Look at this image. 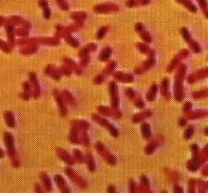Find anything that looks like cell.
Returning <instances> with one entry per match:
<instances>
[{"mask_svg":"<svg viewBox=\"0 0 208 193\" xmlns=\"http://www.w3.org/2000/svg\"><path fill=\"white\" fill-rule=\"evenodd\" d=\"M83 140L85 145L86 146H89V140L86 131H83Z\"/></svg>","mask_w":208,"mask_h":193,"instance_id":"obj_27","label":"cell"},{"mask_svg":"<svg viewBox=\"0 0 208 193\" xmlns=\"http://www.w3.org/2000/svg\"><path fill=\"white\" fill-rule=\"evenodd\" d=\"M158 90V86L154 83L151 85L146 95V98L148 101H152L155 99Z\"/></svg>","mask_w":208,"mask_h":193,"instance_id":"obj_12","label":"cell"},{"mask_svg":"<svg viewBox=\"0 0 208 193\" xmlns=\"http://www.w3.org/2000/svg\"><path fill=\"white\" fill-rule=\"evenodd\" d=\"M208 91L207 89L200 90L194 92L192 94V96L194 98H200L208 96Z\"/></svg>","mask_w":208,"mask_h":193,"instance_id":"obj_19","label":"cell"},{"mask_svg":"<svg viewBox=\"0 0 208 193\" xmlns=\"http://www.w3.org/2000/svg\"><path fill=\"white\" fill-rule=\"evenodd\" d=\"M186 123H187V122H186V120H185V119H184V118H182L180 119L179 121V124L181 126H184V125H186Z\"/></svg>","mask_w":208,"mask_h":193,"instance_id":"obj_39","label":"cell"},{"mask_svg":"<svg viewBox=\"0 0 208 193\" xmlns=\"http://www.w3.org/2000/svg\"><path fill=\"white\" fill-rule=\"evenodd\" d=\"M36 191L37 192H42V190L40 185H37L36 187Z\"/></svg>","mask_w":208,"mask_h":193,"instance_id":"obj_42","label":"cell"},{"mask_svg":"<svg viewBox=\"0 0 208 193\" xmlns=\"http://www.w3.org/2000/svg\"><path fill=\"white\" fill-rule=\"evenodd\" d=\"M130 189L131 191H133V187L132 186V183H130Z\"/></svg>","mask_w":208,"mask_h":193,"instance_id":"obj_44","label":"cell"},{"mask_svg":"<svg viewBox=\"0 0 208 193\" xmlns=\"http://www.w3.org/2000/svg\"><path fill=\"white\" fill-rule=\"evenodd\" d=\"M189 55V51L187 50H182L177 55H176L181 60L187 58Z\"/></svg>","mask_w":208,"mask_h":193,"instance_id":"obj_25","label":"cell"},{"mask_svg":"<svg viewBox=\"0 0 208 193\" xmlns=\"http://www.w3.org/2000/svg\"><path fill=\"white\" fill-rule=\"evenodd\" d=\"M155 62L156 61L153 56H150L149 58L144 61L140 67L136 69L135 72L138 74L143 73L153 67L155 65Z\"/></svg>","mask_w":208,"mask_h":193,"instance_id":"obj_7","label":"cell"},{"mask_svg":"<svg viewBox=\"0 0 208 193\" xmlns=\"http://www.w3.org/2000/svg\"><path fill=\"white\" fill-rule=\"evenodd\" d=\"M93 119L96 122L108 129L112 136L115 137L118 136L119 133L117 130L106 119L96 115H93Z\"/></svg>","mask_w":208,"mask_h":193,"instance_id":"obj_4","label":"cell"},{"mask_svg":"<svg viewBox=\"0 0 208 193\" xmlns=\"http://www.w3.org/2000/svg\"><path fill=\"white\" fill-rule=\"evenodd\" d=\"M41 179L45 189L47 191L51 192L52 190V183L49 177L45 173H43L41 174Z\"/></svg>","mask_w":208,"mask_h":193,"instance_id":"obj_13","label":"cell"},{"mask_svg":"<svg viewBox=\"0 0 208 193\" xmlns=\"http://www.w3.org/2000/svg\"><path fill=\"white\" fill-rule=\"evenodd\" d=\"M5 119H6V123L8 125V126H9V127H14L15 120L12 114L10 113L7 114L6 115Z\"/></svg>","mask_w":208,"mask_h":193,"instance_id":"obj_21","label":"cell"},{"mask_svg":"<svg viewBox=\"0 0 208 193\" xmlns=\"http://www.w3.org/2000/svg\"><path fill=\"white\" fill-rule=\"evenodd\" d=\"M116 79L121 81L125 83L132 82L134 81V76L130 74L118 73L115 75Z\"/></svg>","mask_w":208,"mask_h":193,"instance_id":"obj_11","label":"cell"},{"mask_svg":"<svg viewBox=\"0 0 208 193\" xmlns=\"http://www.w3.org/2000/svg\"><path fill=\"white\" fill-rule=\"evenodd\" d=\"M4 140L7 146L8 155L10 157H13L15 155V150L13 136L10 133H5L4 135Z\"/></svg>","mask_w":208,"mask_h":193,"instance_id":"obj_6","label":"cell"},{"mask_svg":"<svg viewBox=\"0 0 208 193\" xmlns=\"http://www.w3.org/2000/svg\"><path fill=\"white\" fill-rule=\"evenodd\" d=\"M111 50L110 49H107L103 52V57L104 59H107L110 57L111 54Z\"/></svg>","mask_w":208,"mask_h":193,"instance_id":"obj_33","label":"cell"},{"mask_svg":"<svg viewBox=\"0 0 208 193\" xmlns=\"http://www.w3.org/2000/svg\"><path fill=\"white\" fill-rule=\"evenodd\" d=\"M141 130H142L143 136L145 138H148L150 137V129L148 124H143L142 126Z\"/></svg>","mask_w":208,"mask_h":193,"instance_id":"obj_22","label":"cell"},{"mask_svg":"<svg viewBox=\"0 0 208 193\" xmlns=\"http://www.w3.org/2000/svg\"><path fill=\"white\" fill-rule=\"evenodd\" d=\"M150 112H144L142 113L139 114L137 115L136 116H135V117H134L133 120H134V121H138L141 120L143 117L150 116Z\"/></svg>","mask_w":208,"mask_h":193,"instance_id":"obj_24","label":"cell"},{"mask_svg":"<svg viewBox=\"0 0 208 193\" xmlns=\"http://www.w3.org/2000/svg\"><path fill=\"white\" fill-rule=\"evenodd\" d=\"M142 183L144 184L145 185H148L149 184L147 178L145 177H142Z\"/></svg>","mask_w":208,"mask_h":193,"instance_id":"obj_41","label":"cell"},{"mask_svg":"<svg viewBox=\"0 0 208 193\" xmlns=\"http://www.w3.org/2000/svg\"><path fill=\"white\" fill-rule=\"evenodd\" d=\"M59 1H61V0H59Z\"/></svg>","mask_w":208,"mask_h":193,"instance_id":"obj_45","label":"cell"},{"mask_svg":"<svg viewBox=\"0 0 208 193\" xmlns=\"http://www.w3.org/2000/svg\"><path fill=\"white\" fill-rule=\"evenodd\" d=\"M142 38L144 41L147 42H150L151 40V38L149 35L147 33H144L142 35Z\"/></svg>","mask_w":208,"mask_h":193,"instance_id":"obj_35","label":"cell"},{"mask_svg":"<svg viewBox=\"0 0 208 193\" xmlns=\"http://www.w3.org/2000/svg\"><path fill=\"white\" fill-rule=\"evenodd\" d=\"M57 100L58 104H59V107H60V109L62 115L63 116H65V115H66V114H67V110H66V108H65V105H64V103H63L62 100L61 98H60V97H58Z\"/></svg>","mask_w":208,"mask_h":193,"instance_id":"obj_23","label":"cell"},{"mask_svg":"<svg viewBox=\"0 0 208 193\" xmlns=\"http://www.w3.org/2000/svg\"><path fill=\"white\" fill-rule=\"evenodd\" d=\"M198 167L199 165L198 162L196 161V160H194V161H192L189 164V168L191 171H195L198 168Z\"/></svg>","mask_w":208,"mask_h":193,"instance_id":"obj_26","label":"cell"},{"mask_svg":"<svg viewBox=\"0 0 208 193\" xmlns=\"http://www.w3.org/2000/svg\"><path fill=\"white\" fill-rule=\"evenodd\" d=\"M104 33V31L103 29H102L99 31L98 33V37L101 38L103 36Z\"/></svg>","mask_w":208,"mask_h":193,"instance_id":"obj_40","label":"cell"},{"mask_svg":"<svg viewBox=\"0 0 208 193\" xmlns=\"http://www.w3.org/2000/svg\"><path fill=\"white\" fill-rule=\"evenodd\" d=\"M181 60L178 57L175 56V57L173 59L169 64L168 65L167 68V71L168 72H172L177 66L179 64Z\"/></svg>","mask_w":208,"mask_h":193,"instance_id":"obj_16","label":"cell"},{"mask_svg":"<svg viewBox=\"0 0 208 193\" xmlns=\"http://www.w3.org/2000/svg\"><path fill=\"white\" fill-rule=\"evenodd\" d=\"M187 71V66L184 64H182L179 66L175 75L174 95L176 100L178 101H182L184 96L183 81L186 76Z\"/></svg>","mask_w":208,"mask_h":193,"instance_id":"obj_1","label":"cell"},{"mask_svg":"<svg viewBox=\"0 0 208 193\" xmlns=\"http://www.w3.org/2000/svg\"><path fill=\"white\" fill-rule=\"evenodd\" d=\"M69 139L71 143L75 144L80 143V141L79 140L78 132L77 128L73 127L71 130L69 135Z\"/></svg>","mask_w":208,"mask_h":193,"instance_id":"obj_14","label":"cell"},{"mask_svg":"<svg viewBox=\"0 0 208 193\" xmlns=\"http://www.w3.org/2000/svg\"><path fill=\"white\" fill-rule=\"evenodd\" d=\"M208 75V69L207 67H206L190 74L188 77V81L189 83H193L200 80L207 78Z\"/></svg>","mask_w":208,"mask_h":193,"instance_id":"obj_5","label":"cell"},{"mask_svg":"<svg viewBox=\"0 0 208 193\" xmlns=\"http://www.w3.org/2000/svg\"><path fill=\"white\" fill-rule=\"evenodd\" d=\"M136 106L139 108H142L144 107V102L142 100H139L137 101L136 103Z\"/></svg>","mask_w":208,"mask_h":193,"instance_id":"obj_34","label":"cell"},{"mask_svg":"<svg viewBox=\"0 0 208 193\" xmlns=\"http://www.w3.org/2000/svg\"><path fill=\"white\" fill-rule=\"evenodd\" d=\"M191 108H192V104L190 102H187L184 105L183 109L185 112H188L191 110Z\"/></svg>","mask_w":208,"mask_h":193,"instance_id":"obj_32","label":"cell"},{"mask_svg":"<svg viewBox=\"0 0 208 193\" xmlns=\"http://www.w3.org/2000/svg\"><path fill=\"white\" fill-rule=\"evenodd\" d=\"M139 51L141 53L143 54H147L149 56H154V52L152 51L146 45H144L141 44H140L137 46Z\"/></svg>","mask_w":208,"mask_h":193,"instance_id":"obj_15","label":"cell"},{"mask_svg":"<svg viewBox=\"0 0 208 193\" xmlns=\"http://www.w3.org/2000/svg\"><path fill=\"white\" fill-rule=\"evenodd\" d=\"M117 86L115 83L112 82L110 85V92L112 96V104L113 106L117 107L119 103L117 95Z\"/></svg>","mask_w":208,"mask_h":193,"instance_id":"obj_10","label":"cell"},{"mask_svg":"<svg viewBox=\"0 0 208 193\" xmlns=\"http://www.w3.org/2000/svg\"><path fill=\"white\" fill-rule=\"evenodd\" d=\"M193 134V130L192 128H189L184 133V137L187 139H189L192 136Z\"/></svg>","mask_w":208,"mask_h":193,"instance_id":"obj_28","label":"cell"},{"mask_svg":"<svg viewBox=\"0 0 208 193\" xmlns=\"http://www.w3.org/2000/svg\"><path fill=\"white\" fill-rule=\"evenodd\" d=\"M56 151L58 156L66 163L69 165H72L73 164L74 160L69 154V153L65 150L61 148H58Z\"/></svg>","mask_w":208,"mask_h":193,"instance_id":"obj_8","label":"cell"},{"mask_svg":"<svg viewBox=\"0 0 208 193\" xmlns=\"http://www.w3.org/2000/svg\"><path fill=\"white\" fill-rule=\"evenodd\" d=\"M155 150V146L153 145H149L145 149V152L147 154H150L152 153Z\"/></svg>","mask_w":208,"mask_h":193,"instance_id":"obj_30","label":"cell"},{"mask_svg":"<svg viewBox=\"0 0 208 193\" xmlns=\"http://www.w3.org/2000/svg\"><path fill=\"white\" fill-rule=\"evenodd\" d=\"M126 94L127 96L129 97L130 98H133L135 95V93L134 91L132 90L131 88H129L127 89L126 91Z\"/></svg>","mask_w":208,"mask_h":193,"instance_id":"obj_31","label":"cell"},{"mask_svg":"<svg viewBox=\"0 0 208 193\" xmlns=\"http://www.w3.org/2000/svg\"><path fill=\"white\" fill-rule=\"evenodd\" d=\"M198 146H197V145L194 144L191 146V150L194 153L198 152Z\"/></svg>","mask_w":208,"mask_h":193,"instance_id":"obj_38","label":"cell"},{"mask_svg":"<svg viewBox=\"0 0 208 193\" xmlns=\"http://www.w3.org/2000/svg\"><path fill=\"white\" fill-rule=\"evenodd\" d=\"M86 162L88 168L91 172H93L95 171L96 168L95 162L93 156L91 154H88L86 158Z\"/></svg>","mask_w":208,"mask_h":193,"instance_id":"obj_17","label":"cell"},{"mask_svg":"<svg viewBox=\"0 0 208 193\" xmlns=\"http://www.w3.org/2000/svg\"><path fill=\"white\" fill-rule=\"evenodd\" d=\"M169 81L168 78H164L162 82L161 85V92L162 95L166 96L168 94Z\"/></svg>","mask_w":208,"mask_h":193,"instance_id":"obj_18","label":"cell"},{"mask_svg":"<svg viewBox=\"0 0 208 193\" xmlns=\"http://www.w3.org/2000/svg\"><path fill=\"white\" fill-rule=\"evenodd\" d=\"M3 155H4V153L2 150L0 149V158H2L3 156Z\"/></svg>","mask_w":208,"mask_h":193,"instance_id":"obj_43","label":"cell"},{"mask_svg":"<svg viewBox=\"0 0 208 193\" xmlns=\"http://www.w3.org/2000/svg\"><path fill=\"white\" fill-rule=\"evenodd\" d=\"M95 148L96 151L98 152L102 157H103L106 161L110 164L114 165L116 163V160L114 156L110 154V153L105 149L104 145L101 143L98 142L95 144Z\"/></svg>","mask_w":208,"mask_h":193,"instance_id":"obj_3","label":"cell"},{"mask_svg":"<svg viewBox=\"0 0 208 193\" xmlns=\"http://www.w3.org/2000/svg\"><path fill=\"white\" fill-rule=\"evenodd\" d=\"M191 48L193 51L195 53H198L200 51V48L198 44L195 42L192 43L191 44Z\"/></svg>","mask_w":208,"mask_h":193,"instance_id":"obj_29","label":"cell"},{"mask_svg":"<svg viewBox=\"0 0 208 193\" xmlns=\"http://www.w3.org/2000/svg\"><path fill=\"white\" fill-rule=\"evenodd\" d=\"M65 172L67 176L72 182L78 185L82 188H86L87 186L86 181L78 174H76L73 170L69 167H67L65 169Z\"/></svg>","mask_w":208,"mask_h":193,"instance_id":"obj_2","label":"cell"},{"mask_svg":"<svg viewBox=\"0 0 208 193\" xmlns=\"http://www.w3.org/2000/svg\"><path fill=\"white\" fill-rule=\"evenodd\" d=\"M54 180L58 188L62 193H69L70 190L66 185L64 178L60 175H56L54 177Z\"/></svg>","mask_w":208,"mask_h":193,"instance_id":"obj_9","label":"cell"},{"mask_svg":"<svg viewBox=\"0 0 208 193\" xmlns=\"http://www.w3.org/2000/svg\"><path fill=\"white\" fill-rule=\"evenodd\" d=\"M182 33L183 35V36H184V38H185L186 40H189V35L188 32H187V30H185V29L182 30Z\"/></svg>","mask_w":208,"mask_h":193,"instance_id":"obj_36","label":"cell"},{"mask_svg":"<svg viewBox=\"0 0 208 193\" xmlns=\"http://www.w3.org/2000/svg\"><path fill=\"white\" fill-rule=\"evenodd\" d=\"M74 153V157L76 160L79 163H83L85 161L84 157L82 153L78 150V149H75L73 152Z\"/></svg>","mask_w":208,"mask_h":193,"instance_id":"obj_20","label":"cell"},{"mask_svg":"<svg viewBox=\"0 0 208 193\" xmlns=\"http://www.w3.org/2000/svg\"><path fill=\"white\" fill-rule=\"evenodd\" d=\"M108 192L109 193H114L115 192V188L114 186L112 185H110L108 188Z\"/></svg>","mask_w":208,"mask_h":193,"instance_id":"obj_37","label":"cell"}]
</instances>
